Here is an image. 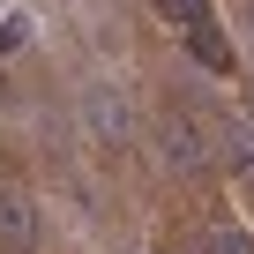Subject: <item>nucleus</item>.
<instances>
[{
  "label": "nucleus",
  "instance_id": "nucleus-1",
  "mask_svg": "<svg viewBox=\"0 0 254 254\" xmlns=\"http://www.w3.org/2000/svg\"><path fill=\"white\" fill-rule=\"evenodd\" d=\"M165 8L187 23V38H194V53H202L209 67H232V53H224V38H217V23H209V0H165Z\"/></svg>",
  "mask_w": 254,
  "mask_h": 254
}]
</instances>
